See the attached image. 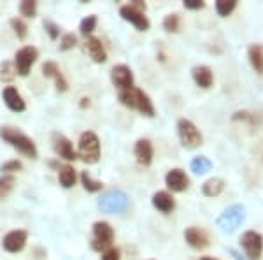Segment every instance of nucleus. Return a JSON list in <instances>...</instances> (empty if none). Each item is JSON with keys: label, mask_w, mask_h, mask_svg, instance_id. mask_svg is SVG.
Segmentation results:
<instances>
[{"label": "nucleus", "mask_w": 263, "mask_h": 260, "mask_svg": "<svg viewBox=\"0 0 263 260\" xmlns=\"http://www.w3.org/2000/svg\"><path fill=\"white\" fill-rule=\"evenodd\" d=\"M0 137L4 139V143L11 144L14 150H18L21 155L28 157V159H37L39 157L35 143L27 134H23L14 127H0Z\"/></svg>", "instance_id": "nucleus-1"}, {"label": "nucleus", "mask_w": 263, "mask_h": 260, "mask_svg": "<svg viewBox=\"0 0 263 260\" xmlns=\"http://www.w3.org/2000/svg\"><path fill=\"white\" fill-rule=\"evenodd\" d=\"M78 159L84 164H97L100 160V139L95 132L86 130L81 134L78 144Z\"/></svg>", "instance_id": "nucleus-2"}, {"label": "nucleus", "mask_w": 263, "mask_h": 260, "mask_svg": "<svg viewBox=\"0 0 263 260\" xmlns=\"http://www.w3.org/2000/svg\"><path fill=\"white\" fill-rule=\"evenodd\" d=\"M246 220V207L242 204H232L216 220V225L227 234L235 232Z\"/></svg>", "instance_id": "nucleus-3"}, {"label": "nucleus", "mask_w": 263, "mask_h": 260, "mask_svg": "<svg viewBox=\"0 0 263 260\" xmlns=\"http://www.w3.org/2000/svg\"><path fill=\"white\" fill-rule=\"evenodd\" d=\"M177 135H179L181 144L186 150H195L203 141L202 132L197 129V125L192 120H186V118H181L177 122Z\"/></svg>", "instance_id": "nucleus-4"}, {"label": "nucleus", "mask_w": 263, "mask_h": 260, "mask_svg": "<svg viewBox=\"0 0 263 260\" xmlns=\"http://www.w3.org/2000/svg\"><path fill=\"white\" fill-rule=\"evenodd\" d=\"M99 207L104 213H109V215L123 213L128 207V197L121 190H107L99 199Z\"/></svg>", "instance_id": "nucleus-5"}, {"label": "nucleus", "mask_w": 263, "mask_h": 260, "mask_svg": "<svg viewBox=\"0 0 263 260\" xmlns=\"http://www.w3.org/2000/svg\"><path fill=\"white\" fill-rule=\"evenodd\" d=\"M37 58H39V49L33 48V46H23L21 49L16 51L14 55L16 74L21 76V78H27L30 74L32 65L37 62Z\"/></svg>", "instance_id": "nucleus-6"}, {"label": "nucleus", "mask_w": 263, "mask_h": 260, "mask_svg": "<svg viewBox=\"0 0 263 260\" xmlns=\"http://www.w3.org/2000/svg\"><path fill=\"white\" fill-rule=\"evenodd\" d=\"M114 241V230L107 221H95L93 223V237H91V248L95 251H105L111 248Z\"/></svg>", "instance_id": "nucleus-7"}, {"label": "nucleus", "mask_w": 263, "mask_h": 260, "mask_svg": "<svg viewBox=\"0 0 263 260\" xmlns=\"http://www.w3.org/2000/svg\"><path fill=\"white\" fill-rule=\"evenodd\" d=\"M240 246H242L246 258L260 260L263 255V236L256 230H246L240 236Z\"/></svg>", "instance_id": "nucleus-8"}, {"label": "nucleus", "mask_w": 263, "mask_h": 260, "mask_svg": "<svg viewBox=\"0 0 263 260\" xmlns=\"http://www.w3.org/2000/svg\"><path fill=\"white\" fill-rule=\"evenodd\" d=\"M120 16L125 21H128V23L134 25V27L137 28L139 32H147V30H149V27H151L147 16L144 14V12H141V11L134 9L130 4H128V6L120 7Z\"/></svg>", "instance_id": "nucleus-9"}, {"label": "nucleus", "mask_w": 263, "mask_h": 260, "mask_svg": "<svg viewBox=\"0 0 263 260\" xmlns=\"http://www.w3.org/2000/svg\"><path fill=\"white\" fill-rule=\"evenodd\" d=\"M28 241V232L23 229H16V230H11V232H7L6 236H4L2 239V248L6 251H9V253H18L25 248V245H27Z\"/></svg>", "instance_id": "nucleus-10"}, {"label": "nucleus", "mask_w": 263, "mask_h": 260, "mask_svg": "<svg viewBox=\"0 0 263 260\" xmlns=\"http://www.w3.org/2000/svg\"><path fill=\"white\" fill-rule=\"evenodd\" d=\"M111 81L116 88L121 90H128V88L134 86V72L128 65L125 63H120V65H114L111 69Z\"/></svg>", "instance_id": "nucleus-11"}, {"label": "nucleus", "mask_w": 263, "mask_h": 260, "mask_svg": "<svg viewBox=\"0 0 263 260\" xmlns=\"http://www.w3.org/2000/svg\"><path fill=\"white\" fill-rule=\"evenodd\" d=\"M165 185H167V188H168V190L181 194V192H186V190H188V186H190V178H188V174H186L182 169L176 167V169H171L167 174H165Z\"/></svg>", "instance_id": "nucleus-12"}, {"label": "nucleus", "mask_w": 263, "mask_h": 260, "mask_svg": "<svg viewBox=\"0 0 263 260\" xmlns=\"http://www.w3.org/2000/svg\"><path fill=\"white\" fill-rule=\"evenodd\" d=\"M53 150L60 159L63 160H76L78 159V151L74 150V144L69 137H65L63 134H54L53 135Z\"/></svg>", "instance_id": "nucleus-13"}, {"label": "nucleus", "mask_w": 263, "mask_h": 260, "mask_svg": "<svg viewBox=\"0 0 263 260\" xmlns=\"http://www.w3.org/2000/svg\"><path fill=\"white\" fill-rule=\"evenodd\" d=\"M134 109L147 118L155 116V106H153L149 95L144 90H141V88H135V86H134Z\"/></svg>", "instance_id": "nucleus-14"}, {"label": "nucleus", "mask_w": 263, "mask_h": 260, "mask_svg": "<svg viewBox=\"0 0 263 260\" xmlns=\"http://www.w3.org/2000/svg\"><path fill=\"white\" fill-rule=\"evenodd\" d=\"M2 99L6 102L7 108L11 111H14V113H23V111L27 109V104H25L23 97H21V93L18 92V88H14V86L4 88Z\"/></svg>", "instance_id": "nucleus-15"}, {"label": "nucleus", "mask_w": 263, "mask_h": 260, "mask_svg": "<svg viewBox=\"0 0 263 260\" xmlns=\"http://www.w3.org/2000/svg\"><path fill=\"white\" fill-rule=\"evenodd\" d=\"M184 239L192 246L193 250H203L209 246V237H207L205 230L198 227H188L184 230Z\"/></svg>", "instance_id": "nucleus-16"}, {"label": "nucleus", "mask_w": 263, "mask_h": 260, "mask_svg": "<svg viewBox=\"0 0 263 260\" xmlns=\"http://www.w3.org/2000/svg\"><path fill=\"white\" fill-rule=\"evenodd\" d=\"M42 74H44L46 78L54 79V84H57V90L58 92H67V90H69V83H67V79L63 78L60 67H58L54 62L42 63Z\"/></svg>", "instance_id": "nucleus-17"}, {"label": "nucleus", "mask_w": 263, "mask_h": 260, "mask_svg": "<svg viewBox=\"0 0 263 260\" xmlns=\"http://www.w3.org/2000/svg\"><path fill=\"white\" fill-rule=\"evenodd\" d=\"M151 202H153V206L160 213H163V215H168V213H172L176 210V200H174L171 192H165V190L156 192V194L153 195Z\"/></svg>", "instance_id": "nucleus-18"}, {"label": "nucleus", "mask_w": 263, "mask_h": 260, "mask_svg": "<svg viewBox=\"0 0 263 260\" xmlns=\"http://www.w3.org/2000/svg\"><path fill=\"white\" fill-rule=\"evenodd\" d=\"M134 153H135V159H137L141 165H151L153 157H155V150H153V144L149 139H139L135 143Z\"/></svg>", "instance_id": "nucleus-19"}, {"label": "nucleus", "mask_w": 263, "mask_h": 260, "mask_svg": "<svg viewBox=\"0 0 263 260\" xmlns=\"http://www.w3.org/2000/svg\"><path fill=\"white\" fill-rule=\"evenodd\" d=\"M192 76H193V81L197 86L203 88V90H207V88L213 86L214 83V74L213 71L209 69L207 65H197L192 69Z\"/></svg>", "instance_id": "nucleus-20"}, {"label": "nucleus", "mask_w": 263, "mask_h": 260, "mask_svg": "<svg viewBox=\"0 0 263 260\" xmlns=\"http://www.w3.org/2000/svg\"><path fill=\"white\" fill-rule=\"evenodd\" d=\"M86 51H88L90 58L95 63H105V62H107V51H105L104 44H102V41L97 39V37H88Z\"/></svg>", "instance_id": "nucleus-21"}, {"label": "nucleus", "mask_w": 263, "mask_h": 260, "mask_svg": "<svg viewBox=\"0 0 263 260\" xmlns=\"http://www.w3.org/2000/svg\"><path fill=\"white\" fill-rule=\"evenodd\" d=\"M248 58L251 62V67L254 72L263 76V46L261 44H251L248 49Z\"/></svg>", "instance_id": "nucleus-22"}, {"label": "nucleus", "mask_w": 263, "mask_h": 260, "mask_svg": "<svg viewBox=\"0 0 263 260\" xmlns=\"http://www.w3.org/2000/svg\"><path fill=\"white\" fill-rule=\"evenodd\" d=\"M76 180H78V176H76V170L72 165L65 164L58 167V181L63 188H72L76 185Z\"/></svg>", "instance_id": "nucleus-23"}, {"label": "nucleus", "mask_w": 263, "mask_h": 260, "mask_svg": "<svg viewBox=\"0 0 263 260\" xmlns=\"http://www.w3.org/2000/svg\"><path fill=\"white\" fill-rule=\"evenodd\" d=\"M224 190V180L223 178H211L202 185V194L205 197H218Z\"/></svg>", "instance_id": "nucleus-24"}, {"label": "nucleus", "mask_w": 263, "mask_h": 260, "mask_svg": "<svg viewBox=\"0 0 263 260\" xmlns=\"http://www.w3.org/2000/svg\"><path fill=\"white\" fill-rule=\"evenodd\" d=\"M190 169H192L195 174H205V172H209V170H213V162L203 155L195 157L192 160V164H190Z\"/></svg>", "instance_id": "nucleus-25"}, {"label": "nucleus", "mask_w": 263, "mask_h": 260, "mask_svg": "<svg viewBox=\"0 0 263 260\" xmlns=\"http://www.w3.org/2000/svg\"><path fill=\"white\" fill-rule=\"evenodd\" d=\"M14 176L11 174H4L0 176V200L7 199L11 195V192L14 190Z\"/></svg>", "instance_id": "nucleus-26"}, {"label": "nucleus", "mask_w": 263, "mask_h": 260, "mask_svg": "<svg viewBox=\"0 0 263 260\" xmlns=\"http://www.w3.org/2000/svg\"><path fill=\"white\" fill-rule=\"evenodd\" d=\"M214 7H216V12H218L221 18H227V16H230L232 12L235 11L237 0H216Z\"/></svg>", "instance_id": "nucleus-27"}, {"label": "nucleus", "mask_w": 263, "mask_h": 260, "mask_svg": "<svg viewBox=\"0 0 263 260\" xmlns=\"http://www.w3.org/2000/svg\"><path fill=\"white\" fill-rule=\"evenodd\" d=\"M81 183H83L84 190L90 192V194H95V192H100L102 188H104V183L93 180L90 174H88V170H84V172L81 174Z\"/></svg>", "instance_id": "nucleus-28"}, {"label": "nucleus", "mask_w": 263, "mask_h": 260, "mask_svg": "<svg viewBox=\"0 0 263 260\" xmlns=\"http://www.w3.org/2000/svg\"><path fill=\"white\" fill-rule=\"evenodd\" d=\"M97 21L99 20H97L95 14H90V16H86V18H83L81 23H79V32H81L83 36H90L97 28Z\"/></svg>", "instance_id": "nucleus-29"}, {"label": "nucleus", "mask_w": 263, "mask_h": 260, "mask_svg": "<svg viewBox=\"0 0 263 260\" xmlns=\"http://www.w3.org/2000/svg\"><path fill=\"white\" fill-rule=\"evenodd\" d=\"M179 27H181V20H179V14H167L163 20V28L165 32H171V33H176L179 32Z\"/></svg>", "instance_id": "nucleus-30"}, {"label": "nucleus", "mask_w": 263, "mask_h": 260, "mask_svg": "<svg viewBox=\"0 0 263 260\" xmlns=\"http://www.w3.org/2000/svg\"><path fill=\"white\" fill-rule=\"evenodd\" d=\"M16 78V69L14 63L4 60L0 63V81H12Z\"/></svg>", "instance_id": "nucleus-31"}, {"label": "nucleus", "mask_w": 263, "mask_h": 260, "mask_svg": "<svg viewBox=\"0 0 263 260\" xmlns=\"http://www.w3.org/2000/svg\"><path fill=\"white\" fill-rule=\"evenodd\" d=\"M20 12H21V16H25V18H35L37 2H33V0H23V2L20 4Z\"/></svg>", "instance_id": "nucleus-32"}, {"label": "nucleus", "mask_w": 263, "mask_h": 260, "mask_svg": "<svg viewBox=\"0 0 263 260\" xmlns=\"http://www.w3.org/2000/svg\"><path fill=\"white\" fill-rule=\"evenodd\" d=\"M11 27H12V30H14L16 36H18V39H25V37H27L28 27L21 18H12L11 20Z\"/></svg>", "instance_id": "nucleus-33"}, {"label": "nucleus", "mask_w": 263, "mask_h": 260, "mask_svg": "<svg viewBox=\"0 0 263 260\" xmlns=\"http://www.w3.org/2000/svg\"><path fill=\"white\" fill-rule=\"evenodd\" d=\"M76 44H78V37H76L74 33H65L60 41V51H69L74 48Z\"/></svg>", "instance_id": "nucleus-34"}, {"label": "nucleus", "mask_w": 263, "mask_h": 260, "mask_svg": "<svg viewBox=\"0 0 263 260\" xmlns=\"http://www.w3.org/2000/svg\"><path fill=\"white\" fill-rule=\"evenodd\" d=\"M23 169V164L20 160H7L0 165V170L2 172H16V170H21Z\"/></svg>", "instance_id": "nucleus-35"}, {"label": "nucleus", "mask_w": 263, "mask_h": 260, "mask_svg": "<svg viewBox=\"0 0 263 260\" xmlns=\"http://www.w3.org/2000/svg\"><path fill=\"white\" fill-rule=\"evenodd\" d=\"M44 28H46V32L49 33V37L51 39H58L60 37V27H58L57 23H53V21H44Z\"/></svg>", "instance_id": "nucleus-36"}, {"label": "nucleus", "mask_w": 263, "mask_h": 260, "mask_svg": "<svg viewBox=\"0 0 263 260\" xmlns=\"http://www.w3.org/2000/svg\"><path fill=\"white\" fill-rule=\"evenodd\" d=\"M120 258H121L120 248H114V246H111V248L102 251V260H120Z\"/></svg>", "instance_id": "nucleus-37"}, {"label": "nucleus", "mask_w": 263, "mask_h": 260, "mask_svg": "<svg viewBox=\"0 0 263 260\" xmlns=\"http://www.w3.org/2000/svg\"><path fill=\"white\" fill-rule=\"evenodd\" d=\"M184 7L186 9H190V11H198V9H202L205 4L202 2V0H184Z\"/></svg>", "instance_id": "nucleus-38"}, {"label": "nucleus", "mask_w": 263, "mask_h": 260, "mask_svg": "<svg viewBox=\"0 0 263 260\" xmlns=\"http://www.w3.org/2000/svg\"><path fill=\"white\" fill-rule=\"evenodd\" d=\"M130 6L141 12H146V4H144L142 0H134V2H130Z\"/></svg>", "instance_id": "nucleus-39"}, {"label": "nucleus", "mask_w": 263, "mask_h": 260, "mask_svg": "<svg viewBox=\"0 0 263 260\" xmlns=\"http://www.w3.org/2000/svg\"><path fill=\"white\" fill-rule=\"evenodd\" d=\"M228 253L232 255V258H233V260H248V258L244 257V255H240L239 251H235V250H233V248H230V250H228Z\"/></svg>", "instance_id": "nucleus-40"}, {"label": "nucleus", "mask_w": 263, "mask_h": 260, "mask_svg": "<svg viewBox=\"0 0 263 260\" xmlns=\"http://www.w3.org/2000/svg\"><path fill=\"white\" fill-rule=\"evenodd\" d=\"M86 106H90V99L83 97V99H81V108H86Z\"/></svg>", "instance_id": "nucleus-41"}, {"label": "nucleus", "mask_w": 263, "mask_h": 260, "mask_svg": "<svg viewBox=\"0 0 263 260\" xmlns=\"http://www.w3.org/2000/svg\"><path fill=\"white\" fill-rule=\"evenodd\" d=\"M200 260H218V258H213V257H202Z\"/></svg>", "instance_id": "nucleus-42"}]
</instances>
